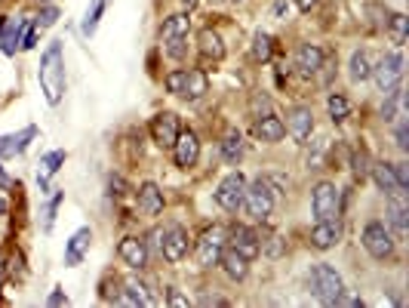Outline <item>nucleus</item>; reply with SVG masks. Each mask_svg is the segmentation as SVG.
I'll list each match as a JSON object with an SVG mask.
<instances>
[{
    "label": "nucleus",
    "instance_id": "obj_20",
    "mask_svg": "<svg viewBox=\"0 0 409 308\" xmlns=\"http://www.w3.org/2000/svg\"><path fill=\"white\" fill-rule=\"evenodd\" d=\"M34 136H38V127H25V130H19V133L0 136V157H16V154H22Z\"/></svg>",
    "mask_w": 409,
    "mask_h": 308
},
{
    "label": "nucleus",
    "instance_id": "obj_30",
    "mask_svg": "<svg viewBox=\"0 0 409 308\" xmlns=\"http://www.w3.org/2000/svg\"><path fill=\"white\" fill-rule=\"evenodd\" d=\"M221 157L228 164H237L243 157V136H240V130H228L225 133V139H221Z\"/></svg>",
    "mask_w": 409,
    "mask_h": 308
},
{
    "label": "nucleus",
    "instance_id": "obj_15",
    "mask_svg": "<svg viewBox=\"0 0 409 308\" xmlns=\"http://www.w3.org/2000/svg\"><path fill=\"white\" fill-rule=\"evenodd\" d=\"M403 198L406 195H391V200H388V228L397 237L409 234V207H406Z\"/></svg>",
    "mask_w": 409,
    "mask_h": 308
},
{
    "label": "nucleus",
    "instance_id": "obj_29",
    "mask_svg": "<svg viewBox=\"0 0 409 308\" xmlns=\"http://www.w3.org/2000/svg\"><path fill=\"white\" fill-rule=\"evenodd\" d=\"M191 31V19L188 13H175V16H166L163 25H160V40H170V38H182V34Z\"/></svg>",
    "mask_w": 409,
    "mask_h": 308
},
{
    "label": "nucleus",
    "instance_id": "obj_26",
    "mask_svg": "<svg viewBox=\"0 0 409 308\" xmlns=\"http://www.w3.org/2000/svg\"><path fill=\"white\" fill-rule=\"evenodd\" d=\"M123 287H127V290H123L120 302H129V305H151V302H154V296H151V287L145 284V280L129 278Z\"/></svg>",
    "mask_w": 409,
    "mask_h": 308
},
{
    "label": "nucleus",
    "instance_id": "obj_8",
    "mask_svg": "<svg viewBox=\"0 0 409 308\" xmlns=\"http://www.w3.org/2000/svg\"><path fill=\"white\" fill-rule=\"evenodd\" d=\"M311 207H314L317 222H330L339 216V188L333 182H317L311 191Z\"/></svg>",
    "mask_w": 409,
    "mask_h": 308
},
{
    "label": "nucleus",
    "instance_id": "obj_12",
    "mask_svg": "<svg viewBox=\"0 0 409 308\" xmlns=\"http://www.w3.org/2000/svg\"><path fill=\"white\" fill-rule=\"evenodd\" d=\"M179 118L173 111H160L154 120H151V139L160 145V148H173L175 136H179Z\"/></svg>",
    "mask_w": 409,
    "mask_h": 308
},
{
    "label": "nucleus",
    "instance_id": "obj_36",
    "mask_svg": "<svg viewBox=\"0 0 409 308\" xmlns=\"http://www.w3.org/2000/svg\"><path fill=\"white\" fill-rule=\"evenodd\" d=\"M185 84H188V68H179V72H170V74L163 77V86L173 96H182L185 93Z\"/></svg>",
    "mask_w": 409,
    "mask_h": 308
},
{
    "label": "nucleus",
    "instance_id": "obj_3",
    "mask_svg": "<svg viewBox=\"0 0 409 308\" xmlns=\"http://www.w3.org/2000/svg\"><path fill=\"white\" fill-rule=\"evenodd\" d=\"M308 287L323 305H335V302H339V296H342V290H345L339 271L330 268V266H314V268H311Z\"/></svg>",
    "mask_w": 409,
    "mask_h": 308
},
{
    "label": "nucleus",
    "instance_id": "obj_9",
    "mask_svg": "<svg viewBox=\"0 0 409 308\" xmlns=\"http://www.w3.org/2000/svg\"><path fill=\"white\" fill-rule=\"evenodd\" d=\"M369 77H376L381 93L394 90V86H400V77H403V56H400V52H385L379 65L372 68Z\"/></svg>",
    "mask_w": 409,
    "mask_h": 308
},
{
    "label": "nucleus",
    "instance_id": "obj_11",
    "mask_svg": "<svg viewBox=\"0 0 409 308\" xmlns=\"http://www.w3.org/2000/svg\"><path fill=\"white\" fill-rule=\"evenodd\" d=\"M287 133L296 139V142H308L311 133H314V111L308 108V105H292L287 111Z\"/></svg>",
    "mask_w": 409,
    "mask_h": 308
},
{
    "label": "nucleus",
    "instance_id": "obj_25",
    "mask_svg": "<svg viewBox=\"0 0 409 308\" xmlns=\"http://www.w3.org/2000/svg\"><path fill=\"white\" fill-rule=\"evenodd\" d=\"M203 93H209L207 72H203V68H188V84H185L182 99L185 102H197V99H203Z\"/></svg>",
    "mask_w": 409,
    "mask_h": 308
},
{
    "label": "nucleus",
    "instance_id": "obj_44",
    "mask_svg": "<svg viewBox=\"0 0 409 308\" xmlns=\"http://www.w3.org/2000/svg\"><path fill=\"white\" fill-rule=\"evenodd\" d=\"M22 266H25L22 253H13V256H10V275H19V278H22V275H25V268H22Z\"/></svg>",
    "mask_w": 409,
    "mask_h": 308
},
{
    "label": "nucleus",
    "instance_id": "obj_41",
    "mask_svg": "<svg viewBox=\"0 0 409 308\" xmlns=\"http://www.w3.org/2000/svg\"><path fill=\"white\" fill-rule=\"evenodd\" d=\"M394 166V176H397V185L403 195H409V166L406 164H391Z\"/></svg>",
    "mask_w": 409,
    "mask_h": 308
},
{
    "label": "nucleus",
    "instance_id": "obj_1",
    "mask_svg": "<svg viewBox=\"0 0 409 308\" xmlns=\"http://www.w3.org/2000/svg\"><path fill=\"white\" fill-rule=\"evenodd\" d=\"M40 90L47 96L50 105L62 102V93H65V62H62V43H50L47 52L40 59Z\"/></svg>",
    "mask_w": 409,
    "mask_h": 308
},
{
    "label": "nucleus",
    "instance_id": "obj_13",
    "mask_svg": "<svg viewBox=\"0 0 409 308\" xmlns=\"http://www.w3.org/2000/svg\"><path fill=\"white\" fill-rule=\"evenodd\" d=\"M228 241H231V250H237L240 256H246V259H255V256L262 253V237L255 234L253 228H246V225L231 228Z\"/></svg>",
    "mask_w": 409,
    "mask_h": 308
},
{
    "label": "nucleus",
    "instance_id": "obj_28",
    "mask_svg": "<svg viewBox=\"0 0 409 308\" xmlns=\"http://www.w3.org/2000/svg\"><path fill=\"white\" fill-rule=\"evenodd\" d=\"M372 74V62H369V52L367 50H354L351 52V62H348V77L354 84H363L369 81Z\"/></svg>",
    "mask_w": 409,
    "mask_h": 308
},
{
    "label": "nucleus",
    "instance_id": "obj_50",
    "mask_svg": "<svg viewBox=\"0 0 409 308\" xmlns=\"http://www.w3.org/2000/svg\"><path fill=\"white\" fill-rule=\"evenodd\" d=\"M179 4H182V6H185V10H188V13H191V10H194V6H197V4H200V0H179Z\"/></svg>",
    "mask_w": 409,
    "mask_h": 308
},
{
    "label": "nucleus",
    "instance_id": "obj_19",
    "mask_svg": "<svg viewBox=\"0 0 409 308\" xmlns=\"http://www.w3.org/2000/svg\"><path fill=\"white\" fill-rule=\"evenodd\" d=\"M339 241H342V228L335 219H330V222H317L311 228V246H317V250H333Z\"/></svg>",
    "mask_w": 409,
    "mask_h": 308
},
{
    "label": "nucleus",
    "instance_id": "obj_51",
    "mask_svg": "<svg viewBox=\"0 0 409 308\" xmlns=\"http://www.w3.org/2000/svg\"><path fill=\"white\" fill-rule=\"evenodd\" d=\"M4 213H6V200L0 198V216H4Z\"/></svg>",
    "mask_w": 409,
    "mask_h": 308
},
{
    "label": "nucleus",
    "instance_id": "obj_46",
    "mask_svg": "<svg viewBox=\"0 0 409 308\" xmlns=\"http://www.w3.org/2000/svg\"><path fill=\"white\" fill-rule=\"evenodd\" d=\"M166 302H170V305H188V299H185L182 293H175V290H170V296H166Z\"/></svg>",
    "mask_w": 409,
    "mask_h": 308
},
{
    "label": "nucleus",
    "instance_id": "obj_34",
    "mask_svg": "<svg viewBox=\"0 0 409 308\" xmlns=\"http://www.w3.org/2000/svg\"><path fill=\"white\" fill-rule=\"evenodd\" d=\"M105 6H108V0H93V4H90V10H86V16H83V28H80L86 38L96 34V28H99V19H102Z\"/></svg>",
    "mask_w": 409,
    "mask_h": 308
},
{
    "label": "nucleus",
    "instance_id": "obj_52",
    "mask_svg": "<svg viewBox=\"0 0 409 308\" xmlns=\"http://www.w3.org/2000/svg\"><path fill=\"white\" fill-rule=\"evenodd\" d=\"M38 4H52V0H38Z\"/></svg>",
    "mask_w": 409,
    "mask_h": 308
},
{
    "label": "nucleus",
    "instance_id": "obj_18",
    "mask_svg": "<svg viewBox=\"0 0 409 308\" xmlns=\"http://www.w3.org/2000/svg\"><path fill=\"white\" fill-rule=\"evenodd\" d=\"M296 68L301 74H317L320 68H323V50L317 47V43H299L296 50Z\"/></svg>",
    "mask_w": 409,
    "mask_h": 308
},
{
    "label": "nucleus",
    "instance_id": "obj_21",
    "mask_svg": "<svg viewBox=\"0 0 409 308\" xmlns=\"http://www.w3.org/2000/svg\"><path fill=\"white\" fill-rule=\"evenodd\" d=\"M139 210L145 216H151V219L163 213V191H160L154 182H145L139 188Z\"/></svg>",
    "mask_w": 409,
    "mask_h": 308
},
{
    "label": "nucleus",
    "instance_id": "obj_48",
    "mask_svg": "<svg viewBox=\"0 0 409 308\" xmlns=\"http://www.w3.org/2000/svg\"><path fill=\"white\" fill-rule=\"evenodd\" d=\"M65 302H68V296L62 293V290H56V293L50 296V305H65Z\"/></svg>",
    "mask_w": 409,
    "mask_h": 308
},
{
    "label": "nucleus",
    "instance_id": "obj_4",
    "mask_svg": "<svg viewBox=\"0 0 409 308\" xmlns=\"http://www.w3.org/2000/svg\"><path fill=\"white\" fill-rule=\"evenodd\" d=\"M228 244V228L225 225H212L197 237V246H194V256H197L200 268H216L221 259V250Z\"/></svg>",
    "mask_w": 409,
    "mask_h": 308
},
{
    "label": "nucleus",
    "instance_id": "obj_31",
    "mask_svg": "<svg viewBox=\"0 0 409 308\" xmlns=\"http://www.w3.org/2000/svg\"><path fill=\"white\" fill-rule=\"evenodd\" d=\"M62 164H65V152H50V154H43V161H40V173H38L40 188H47V182L59 173V166H62Z\"/></svg>",
    "mask_w": 409,
    "mask_h": 308
},
{
    "label": "nucleus",
    "instance_id": "obj_32",
    "mask_svg": "<svg viewBox=\"0 0 409 308\" xmlns=\"http://www.w3.org/2000/svg\"><path fill=\"white\" fill-rule=\"evenodd\" d=\"M406 28H409V19L403 13H391V19L385 25V31H388V38L397 43V47H403L406 43Z\"/></svg>",
    "mask_w": 409,
    "mask_h": 308
},
{
    "label": "nucleus",
    "instance_id": "obj_5",
    "mask_svg": "<svg viewBox=\"0 0 409 308\" xmlns=\"http://www.w3.org/2000/svg\"><path fill=\"white\" fill-rule=\"evenodd\" d=\"M363 246H367V253L372 259H391L394 256V234H391V228L385 222H379V219H372V222L363 225V234H360Z\"/></svg>",
    "mask_w": 409,
    "mask_h": 308
},
{
    "label": "nucleus",
    "instance_id": "obj_10",
    "mask_svg": "<svg viewBox=\"0 0 409 308\" xmlns=\"http://www.w3.org/2000/svg\"><path fill=\"white\" fill-rule=\"evenodd\" d=\"M173 157H175V166H182V170H191V166L197 164L200 139L194 130H179V136H175V142H173Z\"/></svg>",
    "mask_w": 409,
    "mask_h": 308
},
{
    "label": "nucleus",
    "instance_id": "obj_40",
    "mask_svg": "<svg viewBox=\"0 0 409 308\" xmlns=\"http://www.w3.org/2000/svg\"><path fill=\"white\" fill-rule=\"evenodd\" d=\"M56 19H59V10L52 4H47L40 10V16H38V22H34V25H38V28H50V25H56Z\"/></svg>",
    "mask_w": 409,
    "mask_h": 308
},
{
    "label": "nucleus",
    "instance_id": "obj_22",
    "mask_svg": "<svg viewBox=\"0 0 409 308\" xmlns=\"http://www.w3.org/2000/svg\"><path fill=\"white\" fill-rule=\"evenodd\" d=\"M219 266H221V271H225L231 280H243L246 275H250V259L240 256L237 250H221Z\"/></svg>",
    "mask_w": 409,
    "mask_h": 308
},
{
    "label": "nucleus",
    "instance_id": "obj_33",
    "mask_svg": "<svg viewBox=\"0 0 409 308\" xmlns=\"http://www.w3.org/2000/svg\"><path fill=\"white\" fill-rule=\"evenodd\" d=\"M253 59L255 62H262V65H265V62H271V56H274V38H271V34H255V38H253Z\"/></svg>",
    "mask_w": 409,
    "mask_h": 308
},
{
    "label": "nucleus",
    "instance_id": "obj_23",
    "mask_svg": "<svg viewBox=\"0 0 409 308\" xmlns=\"http://www.w3.org/2000/svg\"><path fill=\"white\" fill-rule=\"evenodd\" d=\"M90 241H93L90 228H80V232H74V237H71L68 246H65V266H80L83 253L90 250Z\"/></svg>",
    "mask_w": 409,
    "mask_h": 308
},
{
    "label": "nucleus",
    "instance_id": "obj_43",
    "mask_svg": "<svg viewBox=\"0 0 409 308\" xmlns=\"http://www.w3.org/2000/svg\"><path fill=\"white\" fill-rule=\"evenodd\" d=\"M34 43H38V25H28V28H25V38H22V43H19V47L22 50H34Z\"/></svg>",
    "mask_w": 409,
    "mask_h": 308
},
{
    "label": "nucleus",
    "instance_id": "obj_42",
    "mask_svg": "<svg viewBox=\"0 0 409 308\" xmlns=\"http://www.w3.org/2000/svg\"><path fill=\"white\" fill-rule=\"evenodd\" d=\"M253 111H255V118H262V114H271V99L268 96H253Z\"/></svg>",
    "mask_w": 409,
    "mask_h": 308
},
{
    "label": "nucleus",
    "instance_id": "obj_45",
    "mask_svg": "<svg viewBox=\"0 0 409 308\" xmlns=\"http://www.w3.org/2000/svg\"><path fill=\"white\" fill-rule=\"evenodd\" d=\"M363 164H367V154H357V161H354V173H357L360 176V179H363V176H367V166H363Z\"/></svg>",
    "mask_w": 409,
    "mask_h": 308
},
{
    "label": "nucleus",
    "instance_id": "obj_47",
    "mask_svg": "<svg viewBox=\"0 0 409 308\" xmlns=\"http://www.w3.org/2000/svg\"><path fill=\"white\" fill-rule=\"evenodd\" d=\"M200 305H228V299H221V296H200Z\"/></svg>",
    "mask_w": 409,
    "mask_h": 308
},
{
    "label": "nucleus",
    "instance_id": "obj_27",
    "mask_svg": "<svg viewBox=\"0 0 409 308\" xmlns=\"http://www.w3.org/2000/svg\"><path fill=\"white\" fill-rule=\"evenodd\" d=\"M372 179H376V185L385 195L391 198V195H403L400 191V185H397V176H394V166L391 164H385V161H379L376 166H372Z\"/></svg>",
    "mask_w": 409,
    "mask_h": 308
},
{
    "label": "nucleus",
    "instance_id": "obj_17",
    "mask_svg": "<svg viewBox=\"0 0 409 308\" xmlns=\"http://www.w3.org/2000/svg\"><path fill=\"white\" fill-rule=\"evenodd\" d=\"M197 50L203 62H221L225 59V40H221V34L216 28H203L197 34Z\"/></svg>",
    "mask_w": 409,
    "mask_h": 308
},
{
    "label": "nucleus",
    "instance_id": "obj_2",
    "mask_svg": "<svg viewBox=\"0 0 409 308\" xmlns=\"http://www.w3.org/2000/svg\"><path fill=\"white\" fill-rule=\"evenodd\" d=\"M274 195H277L274 182L268 179V176H259V179H255L253 185H246V191H243V207H246V213H250L255 222L268 219L271 210H274Z\"/></svg>",
    "mask_w": 409,
    "mask_h": 308
},
{
    "label": "nucleus",
    "instance_id": "obj_38",
    "mask_svg": "<svg viewBox=\"0 0 409 308\" xmlns=\"http://www.w3.org/2000/svg\"><path fill=\"white\" fill-rule=\"evenodd\" d=\"M59 204H62V191H56L47 207V213H43V232H52V222H56V213H59Z\"/></svg>",
    "mask_w": 409,
    "mask_h": 308
},
{
    "label": "nucleus",
    "instance_id": "obj_14",
    "mask_svg": "<svg viewBox=\"0 0 409 308\" xmlns=\"http://www.w3.org/2000/svg\"><path fill=\"white\" fill-rule=\"evenodd\" d=\"M117 256L123 259V266H129L132 271H142L148 266V244L139 237H123L117 244Z\"/></svg>",
    "mask_w": 409,
    "mask_h": 308
},
{
    "label": "nucleus",
    "instance_id": "obj_53",
    "mask_svg": "<svg viewBox=\"0 0 409 308\" xmlns=\"http://www.w3.org/2000/svg\"><path fill=\"white\" fill-rule=\"evenodd\" d=\"M237 4H243V0H237Z\"/></svg>",
    "mask_w": 409,
    "mask_h": 308
},
{
    "label": "nucleus",
    "instance_id": "obj_37",
    "mask_svg": "<svg viewBox=\"0 0 409 308\" xmlns=\"http://www.w3.org/2000/svg\"><path fill=\"white\" fill-rule=\"evenodd\" d=\"M163 43H166V56H170V59L182 62L185 56H188V34H182V38H170Z\"/></svg>",
    "mask_w": 409,
    "mask_h": 308
},
{
    "label": "nucleus",
    "instance_id": "obj_35",
    "mask_svg": "<svg viewBox=\"0 0 409 308\" xmlns=\"http://www.w3.org/2000/svg\"><path fill=\"white\" fill-rule=\"evenodd\" d=\"M326 111H330V118H333V123H342L345 118L351 114V102L345 99L342 93H333L330 99H326Z\"/></svg>",
    "mask_w": 409,
    "mask_h": 308
},
{
    "label": "nucleus",
    "instance_id": "obj_6",
    "mask_svg": "<svg viewBox=\"0 0 409 308\" xmlns=\"http://www.w3.org/2000/svg\"><path fill=\"white\" fill-rule=\"evenodd\" d=\"M243 191H246V179L243 173H228L225 179L219 182L216 188V204L225 210V213H237L240 207H243Z\"/></svg>",
    "mask_w": 409,
    "mask_h": 308
},
{
    "label": "nucleus",
    "instance_id": "obj_39",
    "mask_svg": "<svg viewBox=\"0 0 409 308\" xmlns=\"http://www.w3.org/2000/svg\"><path fill=\"white\" fill-rule=\"evenodd\" d=\"M394 139H397L400 152H409V120H406V118H400L397 130H394Z\"/></svg>",
    "mask_w": 409,
    "mask_h": 308
},
{
    "label": "nucleus",
    "instance_id": "obj_16",
    "mask_svg": "<svg viewBox=\"0 0 409 308\" xmlns=\"http://www.w3.org/2000/svg\"><path fill=\"white\" fill-rule=\"evenodd\" d=\"M253 136L259 139V142L274 145L287 136V127H283V120L274 118V114H262V118H255V123H253Z\"/></svg>",
    "mask_w": 409,
    "mask_h": 308
},
{
    "label": "nucleus",
    "instance_id": "obj_24",
    "mask_svg": "<svg viewBox=\"0 0 409 308\" xmlns=\"http://www.w3.org/2000/svg\"><path fill=\"white\" fill-rule=\"evenodd\" d=\"M22 28H25V25L19 19L0 22V50H4L6 56H16V47L22 43Z\"/></svg>",
    "mask_w": 409,
    "mask_h": 308
},
{
    "label": "nucleus",
    "instance_id": "obj_7",
    "mask_svg": "<svg viewBox=\"0 0 409 308\" xmlns=\"http://www.w3.org/2000/svg\"><path fill=\"white\" fill-rule=\"evenodd\" d=\"M157 237H160V253H163L166 262H182L191 253V237L182 225H166Z\"/></svg>",
    "mask_w": 409,
    "mask_h": 308
},
{
    "label": "nucleus",
    "instance_id": "obj_49",
    "mask_svg": "<svg viewBox=\"0 0 409 308\" xmlns=\"http://www.w3.org/2000/svg\"><path fill=\"white\" fill-rule=\"evenodd\" d=\"M296 6H299L301 13H311V10L317 6V0H296Z\"/></svg>",
    "mask_w": 409,
    "mask_h": 308
}]
</instances>
